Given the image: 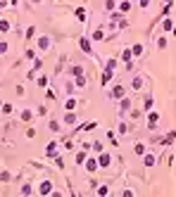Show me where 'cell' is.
Returning <instances> with one entry per match:
<instances>
[{
	"label": "cell",
	"mask_w": 176,
	"mask_h": 197,
	"mask_svg": "<svg viewBox=\"0 0 176 197\" xmlns=\"http://www.w3.org/2000/svg\"><path fill=\"white\" fill-rule=\"evenodd\" d=\"M50 190H52L50 183H43V185H40V195H50Z\"/></svg>",
	"instance_id": "obj_1"
},
{
	"label": "cell",
	"mask_w": 176,
	"mask_h": 197,
	"mask_svg": "<svg viewBox=\"0 0 176 197\" xmlns=\"http://www.w3.org/2000/svg\"><path fill=\"white\" fill-rule=\"evenodd\" d=\"M10 29V22H7V19H3V22H0V31H7Z\"/></svg>",
	"instance_id": "obj_2"
},
{
	"label": "cell",
	"mask_w": 176,
	"mask_h": 197,
	"mask_svg": "<svg viewBox=\"0 0 176 197\" xmlns=\"http://www.w3.org/2000/svg\"><path fill=\"white\" fill-rule=\"evenodd\" d=\"M100 164H103V166H107V164H110V157L103 154V157H100Z\"/></svg>",
	"instance_id": "obj_3"
},
{
	"label": "cell",
	"mask_w": 176,
	"mask_h": 197,
	"mask_svg": "<svg viewBox=\"0 0 176 197\" xmlns=\"http://www.w3.org/2000/svg\"><path fill=\"white\" fill-rule=\"evenodd\" d=\"M95 166H98L95 162H88V164H86V169H88V171H95Z\"/></svg>",
	"instance_id": "obj_4"
},
{
	"label": "cell",
	"mask_w": 176,
	"mask_h": 197,
	"mask_svg": "<svg viewBox=\"0 0 176 197\" xmlns=\"http://www.w3.org/2000/svg\"><path fill=\"white\" fill-rule=\"evenodd\" d=\"M38 41H40V43H38L40 48H48V45H50V43H48V38H38Z\"/></svg>",
	"instance_id": "obj_5"
},
{
	"label": "cell",
	"mask_w": 176,
	"mask_h": 197,
	"mask_svg": "<svg viewBox=\"0 0 176 197\" xmlns=\"http://www.w3.org/2000/svg\"><path fill=\"white\" fill-rule=\"evenodd\" d=\"M0 7H3V3H0Z\"/></svg>",
	"instance_id": "obj_6"
}]
</instances>
